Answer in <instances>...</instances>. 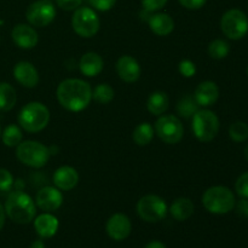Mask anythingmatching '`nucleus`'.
Listing matches in <instances>:
<instances>
[{
    "label": "nucleus",
    "mask_w": 248,
    "mask_h": 248,
    "mask_svg": "<svg viewBox=\"0 0 248 248\" xmlns=\"http://www.w3.org/2000/svg\"><path fill=\"white\" fill-rule=\"evenodd\" d=\"M57 99L61 106L69 111H81L92 99V89L81 79H65L58 85Z\"/></svg>",
    "instance_id": "f257e3e1"
},
{
    "label": "nucleus",
    "mask_w": 248,
    "mask_h": 248,
    "mask_svg": "<svg viewBox=\"0 0 248 248\" xmlns=\"http://www.w3.org/2000/svg\"><path fill=\"white\" fill-rule=\"evenodd\" d=\"M4 208L7 217L17 224H28L35 218V202L31 196L21 190L10 193Z\"/></svg>",
    "instance_id": "f03ea898"
},
{
    "label": "nucleus",
    "mask_w": 248,
    "mask_h": 248,
    "mask_svg": "<svg viewBox=\"0 0 248 248\" xmlns=\"http://www.w3.org/2000/svg\"><path fill=\"white\" fill-rule=\"evenodd\" d=\"M203 207L213 215H225L236 205L235 195L227 186H211L202 195Z\"/></svg>",
    "instance_id": "7ed1b4c3"
},
{
    "label": "nucleus",
    "mask_w": 248,
    "mask_h": 248,
    "mask_svg": "<svg viewBox=\"0 0 248 248\" xmlns=\"http://www.w3.org/2000/svg\"><path fill=\"white\" fill-rule=\"evenodd\" d=\"M50 121V111L47 107L40 102H31L21 109L18 114V124L24 131L31 133L40 132Z\"/></svg>",
    "instance_id": "20e7f679"
},
{
    "label": "nucleus",
    "mask_w": 248,
    "mask_h": 248,
    "mask_svg": "<svg viewBox=\"0 0 248 248\" xmlns=\"http://www.w3.org/2000/svg\"><path fill=\"white\" fill-rule=\"evenodd\" d=\"M16 156L22 164L33 169H40L47 164L50 150L40 142L24 140L17 145Z\"/></svg>",
    "instance_id": "39448f33"
},
{
    "label": "nucleus",
    "mask_w": 248,
    "mask_h": 248,
    "mask_svg": "<svg viewBox=\"0 0 248 248\" xmlns=\"http://www.w3.org/2000/svg\"><path fill=\"white\" fill-rule=\"evenodd\" d=\"M219 119L208 109L198 110L193 116V131L196 138L203 143L211 142L219 132Z\"/></svg>",
    "instance_id": "423d86ee"
},
{
    "label": "nucleus",
    "mask_w": 248,
    "mask_h": 248,
    "mask_svg": "<svg viewBox=\"0 0 248 248\" xmlns=\"http://www.w3.org/2000/svg\"><path fill=\"white\" fill-rule=\"evenodd\" d=\"M220 29L227 38L240 40L248 33V17L239 9L228 10L220 19Z\"/></svg>",
    "instance_id": "0eeeda50"
},
{
    "label": "nucleus",
    "mask_w": 248,
    "mask_h": 248,
    "mask_svg": "<svg viewBox=\"0 0 248 248\" xmlns=\"http://www.w3.org/2000/svg\"><path fill=\"white\" fill-rule=\"evenodd\" d=\"M101 22L96 12L90 7H79L72 17V27L78 35L92 38L98 31Z\"/></svg>",
    "instance_id": "6e6552de"
},
{
    "label": "nucleus",
    "mask_w": 248,
    "mask_h": 248,
    "mask_svg": "<svg viewBox=\"0 0 248 248\" xmlns=\"http://www.w3.org/2000/svg\"><path fill=\"white\" fill-rule=\"evenodd\" d=\"M137 213L144 222L157 223L166 217V202L157 195H145L138 201Z\"/></svg>",
    "instance_id": "1a4fd4ad"
},
{
    "label": "nucleus",
    "mask_w": 248,
    "mask_h": 248,
    "mask_svg": "<svg viewBox=\"0 0 248 248\" xmlns=\"http://www.w3.org/2000/svg\"><path fill=\"white\" fill-rule=\"evenodd\" d=\"M154 131L166 144H177L183 138L184 128L181 120L174 115H162L156 120Z\"/></svg>",
    "instance_id": "9d476101"
},
{
    "label": "nucleus",
    "mask_w": 248,
    "mask_h": 248,
    "mask_svg": "<svg viewBox=\"0 0 248 248\" xmlns=\"http://www.w3.org/2000/svg\"><path fill=\"white\" fill-rule=\"evenodd\" d=\"M27 21L34 27L48 26L56 17V7L50 0H36L26 11Z\"/></svg>",
    "instance_id": "9b49d317"
},
{
    "label": "nucleus",
    "mask_w": 248,
    "mask_h": 248,
    "mask_svg": "<svg viewBox=\"0 0 248 248\" xmlns=\"http://www.w3.org/2000/svg\"><path fill=\"white\" fill-rule=\"evenodd\" d=\"M107 234L115 241H123L127 239L132 230L130 218L124 213H115L108 219L106 225Z\"/></svg>",
    "instance_id": "f8f14e48"
},
{
    "label": "nucleus",
    "mask_w": 248,
    "mask_h": 248,
    "mask_svg": "<svg viewBox=\"0 0 248 248\" xmlns=\"http://www.w3.org/2000/svg\"><path fill=\"white\" fill-rule=\"evenodd\" d=\"M36 206L45 212H53L62 206L63 195L57 188L45 186L36 194Z\"/></svg>",
    "instance_id": "ddd939ff"
},
{
    "label": "nucleus",
    "mask_w": 248,
    "mask_h": 248,
    "mask_svg": "<svg viewBox=\"0 0 248 248\" xmlns=\"http://www.w3.org/2000/svg\"><path fill=\"white\" fill-rule=\"evenodd\" d=\"M12 40L16 44L18 47L24 48V50H29L36 46L39 41L38 33L35 29L27 24H17L12 29Z\"/></svg>",
    "instance_id": "4468645a"
},
{
    "label": "nucleus",
    "mask_w": 248,
    "mask_h": 248,
    "mask_svg": "<svg viewBox=\"0 0 248 248\" xmlns=\"http://www.w3.org/2000/svg\"><path fill=\"white\" fill-rule=\"evenodd\" d=\"M116 72L119 78L125 82H135L140 77V67L132 56H121L116 62Z\"/></svg>",
    "instance_id": "2eb2a0df"
},
{
    "label": "nucleus",
    "mask_w": 248,
    "mask_h": 248,
    "mask_svg": "<svg viewBox=\"0 0 248 248\" xmlns=\"http://www.w3.org/2000/svg\"><path fill=\"white\" fill-rule=\"evenodd\" d=\"M14 77L22 86L35 87L39 82V74L36 68L31 63L22 61L18 62L14 68Z\"/></svg>",
    "instance_id": "dca6fc26"
},
{
    "label": "nucleus",
    "mask_w": 248,
    "mask_h": 248,
    "mask_svg": "<svg viewBox=\"0 0 248 248\" xmlns=\"http://www.w3.org/2000/svg\"><path fill=\"white\" fill-rule=\"evenodd\" d=\"M194 98L201 107L213 106L219 98V87L213 81H203L196 87Z\"/></svg>",
    "instance_id": "f3484780"
},
{
    "label": "nucleus",
    "mask_w": 248,
    "mask_h": 248,
    "mask_svg": "<svg viewBox=\"0 0 248 248\" xmlns=\"http://www.w3.org/2000/svg\"><path fill=\"white\" fill-rule=\"evenodd\" d=\"M79 182V174L77 170L70 166H62L56 170L53 174V183L56 188L63 191H69L77 186Z\"/></svg>",
    "instance_id": "a211bd4d"
},
{
    "label": "nucleus",
    "mask_w": 248,
    "mask_h": 248,
    "mask_svg": "<svg viewBox=\"0 0 248 248\" xmlns=\"http://www.w3.org/2000/svg\"><path fill=\"white\" fill-rule=\"evenodd\" d=\"M34 229L39 236L50 239L58 230V219L50 213H44L34 219Z\"/></svg>",
    "instance_id": "6ab92c4d"
},
{
    "label": "nucleus",
    "mask_w": 248,
    "mask_h": 248,
    "mask_svg": "<svg viewBox=\"0 0 248 248\" xmlns=\"http://www.w3.org/2000/svg\"><path fill=\"white\" fill-rule=\"evenodd\" d=\"M79 67L82 74L86 75V77H96L103 70V58L96 52H87L80 60Z\"/></svg>",
    "instance_id": "aec40b11"
},
{
    "label": "nucleus",
    "mask_w": 248,
    "mask_h": 248,
    "mask_svg": "<svg viewBox=\"0 0 248 248\" xmlns=\"http://www.w3.org/2000/svg\"><path fill=\"white\" fill-rule=\"evenodd\" d=\"M149 27L156 35L166 36L172 33L174 29V22L170 15L164 14H155L149 18Z\"/></svg>",
    "instance_id": "412c9836"
},
{
    "label": "nucleus",
    "mask_w": 248,
    "mask_h": 248,
    "mask_svg": "<svg viewBox=\"0 0 248 248\" xmlns=\"http://www.w3.org/2000/svg\"><path fill=\"white\" fill-rule=\"evenodd\" d=\"M172 217L178 222H184L189 219L194 213V203L191 202L190 199L179 198L173 201L170 208Z\"/></svg>",
    "instance_id": "4be33fe9"
},
{
    "label": "nucleus",
    "mask_w": 248,
    "mask_h": 248,
    "mask_svg": "<svg viewBox=\"0 0 248 248\" xmlns=\"http://www.w3.org/2000/svg\"><path fill=\"white\" fill-rule=\"evenodd\" d=\"M170 107V98L165 92L156 91L148 98L147 108L153 115H162Z\"/></svg>",
    "instance_id": "5701e85b"
},
{
    "label": "nucleus",
    "mask_w": 248,
    "mask_h": 248,
    "mask_svg": "<svg viewBox=\"0 0 248 248\" xmlns=\"http://www.w3.org/2000/svg\"><path fill=\"white\" fill-rule=\"evenodd\" d=\"M16 102V90L7 82H0V111L11 110Z\"/></svg>",
    "instance_id": "b1692460"
},
{
    "label": "nucleus",
    "mask_w": 248,
    "mask_h": 248,
    "mask_svg": "<svg viewBox=\"0 0 248 248\" xmlns=\"http://www.w3.org/2000/svg\"><path fill=\"white\" fill-rule=\"evenodd\" d=\"M153 137H154V128L149 123L140 124L132 133L133 142L137 145H140V147L149 144L152 142Z\"/></svg>",
    "instance_id": "393cba45"
},
{
    "label": "nucleus",
    "mask_w": 248,
    "mask_h": 248,
    "mask_svg": "<svg viewBox=\"0 0 248 248\" xmlns=\"http://www.w3.org/2000/svg\"><path fill=\"white\" fill-rule=\"evenodd\" d=\"M114 89L108 84H99L92 90V98L101 104H108L114 99Z\"/></svg>",
    "instance_id": "a878e982"
},
{
    "label": "nucleus",
    "mask_w": 248,
    "mask_h": 248,
    "mask_svg": "<svg viewBox=\"0 0 248 248\" xmlns=\"http://www.w3.org/2000/svg\"><path fill=\"white\" fill-rule=\"evenodd\" d=\"M199 110V104L191 96H184L177 104V111L183 118H191Z\"/></svg>",
    "instance_id": "bb28decb"
},
{
    "label": "nucleus",
    "mask_w": 248,
    "mask_h": 248,
    "mask_svg": "<svg viewBox=\"0 0 248 248\" xmlns=\"http://www.w3.org/2000/svg\"><path fill=\"white\" fill-rule=\"evenodd\" d=\"M230 52V45L225 40L222 39H216L208 45V55L213 60H223L227 57Z\"/></svg>",
    "instance_id": "cd10ccee"
},
{
    "label": "nucleus",
    "mask_w": 248,
    "mask_h": 248,
    "mask_svg": "<svg viewBox=\"0 0 248 248\" xmlns=\"http://www.w3.org/2000/svg\"><path fill=\"white\" fill-rule=\"evenodd\" d=\"M2 142L6 147H17L22 142V131L18 126L10 125L2 132Z\"/></svg>",
    "instance_id": "c85d7f7f"
},
{
    "label": "nucleus",
    "mask_w": 248,
    "mask_h": 248,
    "mask_svg": "<svg viewBox=\"0 0 248 248\" xmlns=\"http://www.w3.org/2000/svg\"><path fill=\"white\" fill-rule=\"evenodd\" d=\"M229 136L234 142H245L248 140V125L244 121H235L230 125Z\"/></svg>",
    "instance_id": "c756f323"
},
{
    "label": "nucleus",
    "mask_w": 248,
    "mask_h": 248,
    "mask_svg": "<svg viewBox=\"0 0 248 248\" xmlns=\"http://www.w3.org/2000/svg\"><path fill=\"white\" fill-rule=\"evenodd\" d=\"M235 191L242 199H248V171L242 173L235 183Z\"/></svg>",
    "instance_id": "7c9ffc66"
},
{
    "label": "nucleus",
    "mask_w": 248,
    "mask_h": 248,
    "mask_svg": "<svg viewBox=\"0 0 248 248\" xmlns=\"http://www.w3.org/2000/svg\"><path fill=\"white\" fill-rule=\"evenodd\" d=\"M14 184V177L7 170L0 169V190L9 191Z\"/></svg>",
    "instance_id": "2f4dec72"
},
{
    "label": "nucleus",
    "mask_w": 248,
    "mask_h": 248,
    "mask_svg": "<svg viewBox=\"0 0 248 248\" xmlns=\"http://www.w3.org/2000/svg\"><path fill=\"white\" fill-rule=\"evenodd\" d=\"M90 5L98 11H109L114 7L116 0H89Z\"/></svg>",
    "instance_id": "473e14b6"
},
{
    "label": "nucleus",
    "mask_w": 248,
    "mask_h": 248,
    "mask_svg": "<svg viewBox=\"0 0 248 248\" xmlns=\"http://www.w3.org/2000/svg\"><path fill=\"white\" fill-rule=\"evenodd\" d=\"M179 72H181L182 75H184L186 78L194 77L196 73L195 64H194L191 61H182V62L179 63Z\"/></svg>",
    "instance_id": "72a5a7b5"
},
{
    "label": "nucleus",
    "mask_w": 248,
    "mask_h": 248,
    "mask_svg": "<svg viewBox=\"0 0 248 248\" xmlns=\"http://www.w3.org/2000/svg\"><path fill=\"white\" fill-rule=\"evenodd\" d=\"M82 1L84 0H56L58 7L65 10V11H75V10L81 6Z\"/></svg>",
    "instance_id": "f704fd0d"
},
{
    "label": "nucleus",
    "mask_w": 248,
    "mask_h": 248,
    "mask_svg": "<svg viewBox=\"0 0 248 248\" xmlns=\"http://www.w3.org/2000/svg\"><path fill=\"white\" fill-rule=\"evenodd\" d=\"M166 2L167 0H142L143 7L149 12L159 11L166 5Z\"/></svg>",
    "instance_id": "c9c22d12"
},
{
    "label": "nucleus",
    "mask_w": 248,
    "mask_h": 248,
    "mask_svg": "<svg viewBox=\"0 0 248 248\" xmlns=\"http://www.w3.org/2000/svg\"><path fill=\"white\" fill-rule=\"evenodd\" d=\"M179 4L189 10H199L206 4L207 0H178Z\"/></svg>",
    "instance_id": "e433bc0d"
},
{
    "label": "nucleus",
    "mask_w": 248,
    "mask_h": 248,
    "mask_svg": "<svg viewBox=\"0 0 248 248\" xmlns=\"http://www.w3.org/2000/svg\"><path fill=\"white\" fill-rule=\"evenodd\" d=\"M235 206H236V212L240 217L248 218V199H242Z\"/></svg>",
    "instance_id": "4c0bfd02"
},
{
    "label": "nucleus",
    "mask_w": 248,
    "mask_h": 248,
    "mask_svg": "<svg viewBox=\"0 0 248 248\" xmlns=\"http://www.w3.org/2000/svg\"><path fill=\"white\" fill-rule=\"evenodd\" d=\"M5 218H6V213H5V208L2 207V205L0 203V230L2 229L5 224Z\"/></svg>",
    "instance_id": "58836bf2"
},
{
    "label": "nucleus",
    "mask_w": 248,
    "mask_h": 248,
    "mask_svg": "<svg viewBox=\"0 0 248 248\" xmlns=\"http://www.w3.org/2000/svg\"><path fill=\"white\" fill-rule=\"evenodd\" d=\"M144 248H166V246L160 241H150Z\"/></svg>",
    "instance_id": "ea45409f"
},
{
    "label": "nucleus",
    "mask_w": 248,
    "mask_h": 248,
    "mask_svg": "<svg viewBox=\"0 0 248 248\" xmlns=\"http://www.w3.org/2000/svg\"><path fill=\"white\" fill-rule=\"evenodd\" d=\"M29 248H45V244H44L43 240H35V241L31 242Z\"/></svg>",
    "instance_id": "a19ab883"
},
{
    "label": "nucleus",
    "mask_w": 248,
    "mask_h": 248,
    "mask_svg": "<svg viewBox=\"0 0 248 248\" xmlns=\"http://www.w3.org/2000/svg\"><path fill=\"white\" fill-rule=\"evenodd\" d=\"M245 157H246V160L248 161V143H247L246 148H245Z\"/></svg>",
    "instance_id": "79ce46f5"
},
{
    "label": "nucleus",
    "mask_w": 248,
    "mask_h": 248,
    "mask_svg": "<svg viewBox=\"0 0 248 248\" xmlns=\"http://www.w3.org/2000/svg\"><path fill=\"white\" fill-rule=\"evenodd\" d=\"M0 136H1V128H0Z\"/></svg>",
    "instance_id": "37998d69"
},
{
    "label": "nucleus",
    "mask_w": 248,
    "mask_h": 248,
    "mask_svg": "<svg viewBox=\"0 0 248 248\" xmlns=\"http://www.w3.org/2000/svg\"><path fill=\"white\" fill-rule=\"evenodd\" d=\"M247 77H248V67H247Z\"/></svg>",
    "instance_id": "c03bdc74"
}]
</instances>
